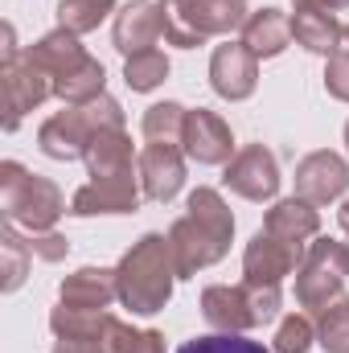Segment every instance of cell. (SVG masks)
<instances>
[{
  "label": "cell",
  "instance_id": "obj_1",
  "mask_svg": "<svg viewBox=\"0 0 349 353\" xmlns=\"http://www.w3.org/2000/svg\"><path fill=\"white\" fill-rule=\"evenodd\" d=\"M230 239H235V214L222 201L218 189L197 185L185 197V214L169 226V247H173V263L181 279H193L197 271L222 263L230 255Z\"/></svg>",
  "mask_w": 349,
  "mask_h": 353
},
{
  "label": "cell",
  "instance_id": "obj_2",
  "mask_svg": "<svg viewBox=\"0 0 349 353\" xmlns=\"http://www.w3.org/2000/svg\"><path fill=\"white\" fill-rule=\"evenodd\" d=\"M115 279H119V304L132 316L165 312V304L173 300V283L181 279L169 234H140L115 263Z\"/></svg>",
  "mask_w": 349,
  "mask_h": 353
},
{
  "label": "cell",
  "instance_id": "obj_3",
  "mask_svg": "<svg viewBox=\"0 0 349 353\" xmlns=\"http://www.w3.org/2000/svg\"><path fill=\"white\" fill-rule=\"evenodd\" d=\"M0 210H4V222H12L29 234H46L58 226L62 214H70L62 189L50 176L29 173L21 161L0 165Z\"/></svg>",
  "mask_w": 349,
  "mask_h": 353
},
{
  "label": "cell",
  "instance_id": "obj_4",
  "mask_svg": "<svg viewBox=\"0 0 349 353\" xmlns=\"http://www.w3.org/2000/svg\"><path fill=\"white\" fill-rule=\"evenodd\" d=\"M283 308V292L279 283H210L201 292V316L214 333H247V329H259L271 325Z\"/></svg>",
  "mask_w": 349,
  "mask_h": 353
},
{
  "label": "cell",
  "instance_id": "obj_5",
  "mask_svg": "<svg viewBox=\"0 0 349 353\" xmlns=\"http://www.w3.org/2000/svg\"><path fill=\"white\" fill-rule=\"evenodd\" d=\"M111 128H123V107L111 94H99L83 107H66V111L50 115L37 132V148L50 161H83L90 140Z\"/></svg>",
  "mask_w": 349,
  "mask_h": 353
},
{
  "label": "cell",
  "instance_id": "obj_6",
  "mask_svg": "<svg viewBox=\"0 0 349 353\" xmlns=\"http://www.w3.org/2000/svg\"><path fill=\"white\" fill-rule=\"evenodd\" d=\"M165 41L177 50H197L210 37H230L247 25V0H161Z\"/></svg>",
  "mask_w": 349,
  "mask_h": 353
},
{
  "label": "cell",
  "instance_id": "obj_7",
  "mask_svg": "<svg viewBox=\"0 0 349 353\" xmlns=\"http://www.w3.org/2000/svg\"><path fill=\"white\" fill-rule=\"evenodd\" d=\"M346 279H349V243L312 239L300 267H296V304L308 308V312H321L333 300H341Z\"/></svg>",
  "mask_w": 349,
  "mask_h": 353
},
{
  "label": "cell",
  "instance_id": "obj_8",
  "mask_svg": "<svg viewBox=\"0 0 349 353\" xmlns=\"http://www.w3.org/2000/svg\"><path fill=\"white\" fill-rule=\"evenodd\" d=\"M0 90H4V132H17L21 119L41 107L54 94V79L17 46L12 25H4V66H0Z\"/></svg>",
  "mask_w": 349,
  "mask_h": 353
},
{
  "label": "cell",
  "instance_id": "obj_9",
  "mask_svg": "<svg viewBox=\"0 0 349 353\" xmlns=\"http://www.w3.org/2000/svg\"><path fill=\"white\" fill-rule=\"evenodd\" d=\"M222 185L230 193H239L243 201H275L279 193V161L271 148L263 144H247L230 157L226 173H222Z\"/></svg>",
  "mask_w": 349,
  "mask_h": 353
},
{
  "label": "cell",
  "instance_id": "obj_10",
  "mask_svg": "<svg viewBox=\"0 0 349 353\" xmlns=\"http://www.w3.org/2000/svg\"><path fill=\"white\" fill-rule=\"evenodd\" d=\"M144 197L140 173L128 176H90L83 189H74L70 197V214L74 218H99V214H136Z\"/></svg>",
  "mask_w": 349,
  "mask_h": 353
},
{
  "label": "cell",
  "instance_id": "obj_11",
  "mask_svg": "<svg viewBox=\"0 0 349 353\" xmlns=\"http://www.w3.org/2000/svg\"><path fill=\"white\" fill-rule=\"evenodd\" d=\"M210 87L226 103H243L259 87V58L243 41H226L210 54Z\"/></svg>",
  "mask_w": 349,
  "mask_h": 353
},
{
  "label": "cell",
  "instance_id": "obj_12",
  "mask_svg": "<svg viewBox=\"0 0 349 353\" xmlns=\"http://www.w3.org/2000/svg\"><path fill=\"white\" fill-rule=\"evenodd\" d=\"M349 189V165L341 152H329V148H317L308 152L300 165H296V197L312 201V205H329V201H341Z\"/></svg>",
  "mask_w": 349,
  "mask_h": 353
},
{
  "label": "cell",
  "instance_id": "obj_13",
  "mask_svg": "<svg viewBox=\"0 0 349 353\" xmlns=\"http://www.w3.org/2000/svg\"><path fill=\"white\" fill-rule=\"evenodd\" d=\"M111 41H115V50L123 58L157 50V41H165V8H161V0H132V4H123L115 12Z\"/></svg>",
  "mask_w": 349,
  "mask_h": 353
},
{
  "label": "cell",
  "instance_id": "obj_14",
  "mask_svg": "<svg viewBox=\"0 0 349 353\" xmlns=\"http://www.w3.org/2000/svg\"><path fill=\"white\" fill-rule=\"evenodd\" d=\"M181 148L197 165H230V157H235V132H230V123L222 115H214L206 107H193L185 115Z\"/></svg>",
  "mask_w": 349,
  "mask_h": 353
},
{
  "label": "cell",
  "instance_id": "obj_15",
  "mask_svg": "<svg viewBox=\"0 0 349 353\" xmlns=\"http://www.w3.org/2000/svg\"><path fill=\"white\" fill-rule=\"evenodd\" d=\"M300 259H304V251H296L292 243L259 230L243 251V279H251V283H283L288 275H296Z\"/></svg>",
  "mask_w": 349,
  "mask_h": 353
},
{
  "label": "cell",
  "instance_id": "obj_16",
  "mask_svg": "<svg viewBox=\"0 0 349 353\" xmlns=\"http://www.w3.org/2000/svg\"><path fill=\"white\" fill-rule=\"evenodd\" d=\"M140 185L148 201H173L185 189V148L181 144H148L140 152Z\"/></svg>",
  "mask_w": 349,
  "mask_h": 353
},
{
  "label": "cell",
  "instance_id": "obj_17",
  "mask_svg": "<svg viewBox=\"0 0 349 353\" xmlns=\"http://www.w3.org/2000/svg\"><path fill=\"white\" fill-rule=\"evenodd\" d=\"M263 230L283 239V243H292L296 251H308V243L321 234V205H312V201L292 193V197H283V201H275L267 210Z\"/></svg>",
  "mask_w": 349,
  "mask_h": 353
},
{
  "label": "cell",
  "instance_id": "obj_18",
  "mask_svg": "<svg viewBox=\"0 0 349 353\" xmlns=\"http://www.w3.org/2000/svg\"><path fill=\"white\" fill-rule=\"evenodd\" d=\"M111 300H119V279L107 267H79L58 283V304H66V308L107 312Z\"/></svg>",
  "mask_w": 349,
  "mask_h": 353
},
{
  "label": "cell",
  "instance_id": "obj_19",
  "mask_svg": "<svg viewBox=\"0 0 349 353\" xmlns=\"http://www.w3.org/2000/svg\"><path fill=\"white\" fill-rule=\"evenodd\" d=\"M87 173L90 176H128L140 173V157L132 148V136L123 128H111V132H99L87 148Z\"/></svg>",
  "mask_w": 349,
  "mask_h": 353
},
{
  "label": "cell",
  "instance_id": "obj_20",
  "mask_svg": "<svg viewBox=\"0 0 349 353\" xmlns=\"http://www.w3.org/2000/svg\"><path fill=\"white\" fill-rule=\"evenodd\" d=\"M50 79H54V87L62 83V79H70L83 62H87L90 54L79 46V37L74 33H66V29H54V33H46V37H37L29 50H25Z\"/></svg>",
  "mask_w": 349,
  "mask_h": 353
},
{
  "label": "cell",
  "instance_id": "obj_21",
  "mask_svg": "<svg viewBox=\"0 0 349 353\" xmlns=\"http://www.w3.org/2000/svg\"><path fill=\"white\" fill-rule=\"evenodd\" d=\"M341 21H337V12H329V8H321V4H296V12H292V41L296 46H304L308 54H333V46H337V37H341Z\"/></svg>",
  "mask_w": 349,
  "mask_h": 353
},
{
  "label": "cell",
  "instance_id": "obj_22",
  "mask_svg": "<svg viewBox=\"0 0 349 353\" xmlns=\"http://www.w3.org/2000/svg\"><path fill=\"white\" fill-rule=\"evenodd\" d=\"M239 33H243V46L255 58H279L292 46V17L279 12V8H255Z\"/></svg>",
  "mask_w": 349,
  "mask_h": 353
},
{
  "label": "cell",
  "instance_id": "obj_23",
  "mask_svg": "<svg viewBox=\"0 0 349 353\" xmlns=\"http://www.w3.org/2000/svg\"><path fill=\"white\" fill-rule=\"evenodd\" d=\"M115 325H119V316H111V312H87V308H66V304H58L50 312L54 337H66V341H99L107 350H111Z\"/></svg>",
  "mask_w": 349,
  "mask_h": 353
},
{
  "label": "cell",
  "instance_id": "obj_24",
  "mask_svg": "<svg viewBox=\"0 0 349 353\" xmlns=\"http://www.w3.org/2000/svg\"><path fill=\"white\" fill-rule=\"evenodd\" d=\"M185 115H189V107H181L173 99L152 103V107L144 111V119H140V132H144L148 144H181V136H185Z\"/></svg>",
  "mask_w": 349,
  "mask_h": 353
},
{
  "label": "cell",
  "instance_id": "obj_25",
  "mask_svg": "<svg viewBox=\"0 0 349 353\" xmlns=\"http://www.w3.org/2000/svg\"><path fill=\"white\" fill-rule=\"evenodd\" d=\"M111 12H119L115 0H62L58 4V29L83 37V33H94Z\"/></svg>",
  "mask_w": 349,
  "mask_h": 353
},
{
  "label": "cell",
  "instance_id": "obj_26",
  "mask_svg": "<svg viewBox=\"0 0 349 353\" xmlns=\"http://www.w3.org/2000/svg\"><path fill=\"white\" fill-rule=\"evenodd\" d=\"M29 263H33V251H29V243L17 234V226L8 222L4 230H0V275H4V292H17L21 283H25V275H29Z\"/></svg>",
  "mask_w": 349,
  "mask_h": 353
},
{
  "label": "cell",
  "instance_id": "obj_27",
  "mask_svg": "<svg viewBox=\"0 0 349 353\" xmlns=\"http://www.w3.org/2000/svg\"><path fill=\"white\" fill-rule=\"evenodd\" d=\"M169 79V58L161 50H144V54H132L123 58V83L136 90V94H148Z\"/></svg>",
  "mask_w": 349,
  "mask_h": 353
},
{
  "label": "cell",
  "instance_id": "obj_28",
  "mask_svg": "<svg viewBox=\"0 0 349 353\" xmlns=\"http://www.w3.org/2000/svg\"><path fill=\"white\" fill-rule=\"evenodd\" d=\"M317 345L325 353H349V296L317 312Z\"/></svg>",
  "mask_w": 349,
  "mask_h": 353
},
{
  "label": "cell",
  "instance_id": "obj_29",
  "mask_svg": "<svg viewBox=\"0 0 349 353\" xmlns=\"http://www.w3.org/2000/svg\"><path fill=\"white\" fill-rule=\"evenodd\" d=\"M312 345H317V325H312L304 312L283 316L279 329H275V341H271L275 353H308Z\"/></svg>",
  "mask_w": 349,
  "mask_h": 353
},
{
  "label": "cell",
  "instance_id": "obj_30",
  "mask_svg": "<svg viewBox=\"0 0 349 353\" xmlns=\"http://www.w3.org/2000/svg\"><path fill=\"white\" fill-rule=\"evenodd\" d=\"M177 353H275V350H267L263 341H251L243 333H206V337L185 341Z\"/></svg>",
  "mask_w": 349,
  "mask_h": 353
},
{
  "label": "cell",
  "instance_id": "obj_31",
  "mask_svg": "<svg viewBox=\"0 0 349 353\" xmlns=\"http://www.w3.org/2000/svg\"><path fill=\"white\" fill-rule=\"evenodd\" d=\"M325 90H329V99L349 103V25L341 29L333 54H329V62H325Z\"/></svg>",
  "mask_w": 349,
  "mask_h": 353
},
{
  "label": "cell",
  "instance_id": "obj_32",
  "mask_svg": "<svg viewBox=\"0 0 349 353\" xmlns=\"http://www.w3.org/2000/svg\"><path fill=\"white\" fill-rule=\"evenodd\" d=\"M111 353H165V333L157 329H132V325H115Z\"/></svg>",
  "mask_w": 349,
  "mask_h": 353
},
{
  "label": "cell",
  "instance_id": "obj_33",
  "mask_svg": "<svg viewBox=\"0 0 349 353\" xmlns=\"http://www.w3.org/2000/svg\"><path fill=\"white\" fill-rule=\"evenodd\" d=\"M25 243H29L33 259H41V263H62V259L70 255V239H62L58 230H46V234H29Z\"/></svg>",
  "mask_w": 349,
  "mask_h": 353
},
{
  "label": "cell",
  "instance_id": "obj_34",
  "mask_svg": "<svg viewBox=\"0 0 349 353\" xmlns=\"http://www.w3.org/2000/svg\"><path fill=\"white\" fill-rule=\"evenodd\" d=\"M54 353H111V350L99 345V341H66V337H58L54 341Z\"/></svg>",
  "mask_w": 349,
  "mask_h": 353
},
{
  "label": "cell",
  "instance_id": "obj_35",
  "mask_svg": "<svg viewBox=\"0 0 349 353\" xmlns=\"http://www.w3.org/2000/svg\"><path fill=\"white\" fill-rule=\"evenodd\" d=\"M296 4H321V8H329V12H341V8H349V0H296Z\"/></svg>",
  "mask_w": 349,
  "mask_h": 353
},
{
  "label": "cell",
  "instance_id": "obj_36",
  "mask_svg": "<svg viewBox=\"0 0 349 353\" xmlns=\"http://www.w3.org/2000/svg\"><path fill=\"white\" fill-rule=\"evenodd\" d=\"M337 226H341V234H349V197L341 201V210H337Z\"/></svg>",
  "mask_w": 349,
  "mask_h": 353
},
{
  "label": "cell",
  "instance_id": "obj_37",
  "mask_svg": "<svg viewBox=\"0 0 349 353\" xmlns=\"http://www.w3.org/2000/svg\"><path fill=\"white\" fill-rule=\"evenodd\" d=\"M346 148H349V119H346Z\"/></svg>",
  "mask_w": 349,
  "mask_h": 353
}]
</instances>
